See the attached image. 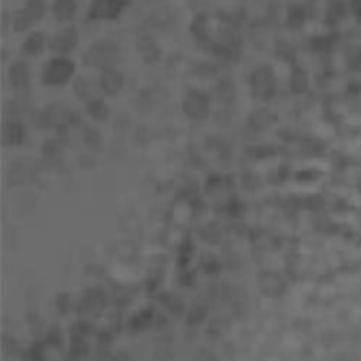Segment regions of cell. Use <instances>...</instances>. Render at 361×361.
I'll return each mask as SVG.
<instances>
[{
    "mask_svg": "<svg viewBox=\"0 0 361 361\" xmlns=\"http://www.w3.org/2000/svg\"><path fill=\"white\" fill-rule=\"evenodd\" d=\"M132 0H92L87 9V22H113L130 7Z\"/></svg>",
    "mask_w": 361,
    "mask_h": 361,
    "instance_id": "6da1fadb",
    "label": "cell"
},
{
    "mask_svg": "<svg viewBox=\"0 0 361 361\" xmlns=\"http://www.w3.org/2000/svg\"><path fill=\"white\" fill-rule=\"evenodd\" d=\"M117 58H119V47L113 41H96L83 54V62L87 66H100V68H113Z\"/></svg>",
    "mask_w": 361,
    "mask_h": 361,
    "instance_id": "7a4b0ae2",
    "label": "cell"
},
{
    "mask_svg": "<svg viewBox=\"0 0 361 361\" xmlns=\"http://www.w3.org/2000/svg\"><path fill=\"white\" fill-rule=\"evenodd\" d=\"M45 3L43 0H28V3L13 13V30L16 32H26L30 30L35 24H39L43 18H45Z\"/></svg>",
    "mask_w": 361,
    "mask_h": 361,
    "instance_id": "3957f363",
    "label": "cell"
},
{
    "mask_svg": "<svg viewBox=\"0 0 361 361\" xmlns=\"http://www.w3.org/2000/svg\"><path fill=\"white\" fill-rule=\"evenodd\" d=\"M73 75H75V62L64 56L51 58L43 68L45 85H64V83H68V79Z\"/></svg>",
    "mask_w": 361,
    "mask_h": 361,
    "instance_id": "277c9868",
    "label": "cell"
},
{
    "mask_svg": "<svg viewBox=\"0 0 361 361\" xmlns=\"http://www.w3.org/2000/svg\"><path fill=\"white\" fill-rule=\"evenodd\" d=\"M77 45H79V30H77L75 26L60 28V30L51 37V41H49L51 51L58 54V56H64V58H68V54L75 51Z\"/></svg>",
    "mask_w": 361,
    "mask_h": 361,
    "instance_id": "5b68a950",
    "label": "cell"
},
{
    "mask_svg": "<svg viewBox=\"0 0 361 361\" xmlns=\"http://www.w3.org/2000/svg\"><path fill=\"white\" fill-rule=\"evenodd\" d=\"M251 87L257 98H272L274 94V73L268 66H259L251 73Z\"/></svg>",
    "mask_w": 361,
    "mask_h": 361,
    "instance_id": "8992f818",
    "label": "cell"
},
{
    "mask_svg": "<svg viewBox=\"0 0 361 361\" xmlns=\"http://www.w3.org/2000/svg\"><path fill=\"white\" fill-rule=\"evenodd\" d=\"M346 11H348V7L342 3V0H329V5H327V9H325V13H323L325 26H329V28L338 26V24L346 18Z\"/></svg>",
    "mask_w": 361,
    "mask_h": 361,
    "instance_id": "52a82bcc",
    "label": "cell"
},
{
    "mask_svg": "<svg viewBox=\"0 0 361 361\" xmlns=\"http://www.w3.org/2000/svg\"><path fill=\"white\" fill-rule=\"evenodd\" d=\"M51 11H54L58 22L66 24L77 16V0H54Z\"/></svg>",
    "mask_w": 361,
    "mask_h": 361,
    "instance_id": "ba28073f",
    "label": "cell"
},
{
    "mask_svg": "<svg viewBox=\"0 0 361 361\" xmlns=\"http://www.w3.org/2000/svg\"><path fill=\"white\" fill-rule=\"evenodd\" d=\"M100 87H102L104 94H117L121 90V75L115 68H102Z\"/></svg>",
    "mask_w": 361,
    "mask_h": 361,
    "instance_id": "9c48e42d",
    "label": "cell"
},
{
    "mask_svg": "<svg viewBox=\"0 0 361 361\" xmlns=\"http://www.w3.org/2000/svg\"><path fill=\"white\" fill-rule=\"evenodd\" d=\"M9 79H11V85L22 90V87H28L30 83V68L26 62H16L9 71Z\"/></svg>",
    "mask_w": 361,
    "mask_h": 361,
    "instance_id": "30bf717a",
    "label": "cell"
},
{
    "mask_svg": "<svg viewBox=\"0 0 361 361\" xmlns=\"http://www.w3.org/2000/svg\"><path fill=\"white\" fill-rule=\"evenodd\" d=\"M207 106H209V100L204 94L200 92H192L188 98H185V111L194 117H202L207 115Z\"/></svg>",
    "mask_w": 361,
    "mask_h": 361,
    "instance_id": "8fae6325",
    "label": "cell"
},
{
    "mask_svg": "<svg viewBox=\"0 0 361 361\" xmlns=\"http://www.w3.org/2000/svg\"><path fill=\"white\" fill-rule=\"evenodd\" d=\"M136 45H138V51H140V56H142V60L147 64H153V62L159 60V47L151 37H140Z\"/></svg>",
    "mask_w": 361,
    "mask_h": 361,
    "instance_id": "7c38bea8",
    "label": "cell"
},
{
    "mask_svg": "<svg viewBox=\"0 0 361 361\" xmlns=\"http://www.w3.org/2000/svg\"><path fill=\"white\" fill-rule=\"evenodd\" d=\"M308 16H310V13H308V9H306L304 5H291V7L287 9V26L293 28V30L302 28V26L306 24Z\"/></svg>",
    "mask_w": 361,
    "mask_h": 361,
    "instance_id": "4fadbf2b",
    "label": "cell"
},
{
    "mask_svg": "<svg viewBox=\"0 0 361 361\" xmlns=\"http://www.w3.org/2000/svg\"><path fill=\"white\" fill-rule=\"evenodd\" d=\"M45 47H47V39H45V35H41V32H32V35H28V39L24 41V54H26V56H41Z\"/></svg>",
    "mask_w": 361,
    "mask_h": 361,
    "instance_id": "5bb4252c",
    "label": "cell"
},
{
    "mask_svg": "<svg viewBox=\"0 0 361 361\" xmlns=\"http://www.w3.org/2000/svg\"><path fill=\"white\" fill-rule=\"evenodd\" d=\"M355 16H357V20L361 22V3H359V5L355 7Z\"/></svg>",
    "mask_w": 361,
    "mask_h": 361,
    "instance_id": "9a60e30c",
    "label": "cell"
}]
</instances>
